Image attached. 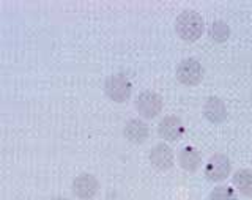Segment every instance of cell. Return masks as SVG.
<instances>
[{
    "label": "cell",
    "mask_w": 252,
    "mask_h": 200,
    "mask_svg": "<svg viewBox=\"0 0 252 200\" xmlns=\"http://www.w3.org/2000/svg\"><path fill=\"white\" fill-rule=\"evenodd\" d=\"M203 29H205L203 18L199 13L191 11V10L183 11L175 21V30L178 36L188 43L197 41V39L202 36Z\"/></svg>",
    "instance_id": "obj_1"
},
{
    "label": "cell",
    "mask_w": 252,
    "mask_h": 200,
    "mask_svg": "<svg viewBox=\"0 0 252 200\" xmlns=\"http://www.w3.org/2000/svg\"><path fill=\"white\" fill-rule=\"evenodd\" d=\"M132 85L129 79L123 74H112L104 82V93L114 102H125L131 98Z\"/></svg>",
    "instance_id": "obj_2"
},
{
    "label": "cell",
    "mask_w": 252,
    "mask_h": 200,
    "mask_svg": "<svg viewBox=\"0 0 252 200\" xmlns=\"http://www.w3.org/2000/svg\"><path fill=\"white\" fill-rule=\"evenodd\" d=\"M177 79L181 84L189 87L200 84L203 79V68L200 65V62L195 59L181 60L177 67Z\"/></svg>",
    "instance_id": "obj_3"
},
{
    "label": "cell",
    "mask_w": 252,
    "mask_h": 200,
    "mask_svg": "<svg viewBox=\"0 0 252 200\" xmlns=\"http://www.w3.org/2000/svg\"><path fill=\"white\" fill-rule=\"evenodd\" d=\"M136 109L144 118H155L162 110V98L156 92H142L136 98Z\"/></svg>",
    "instance_id": "obj_4"
},
{
    "label": "cell",
    "mask_w": 252,
    "mask_h": 200,
    "mask_svg": "<svg viewBox=\"0 0 252 200\" xmlns=\"http://www.w3.org/2000/svg\"><path fill=\"white\" fill-rule=\"evenodd\" d=\"M232 170L230 159L225 155H213L210 158V161L205 166V177L210 181H222L228 177V173Z\"/></svg>",
    "instance_id": "obj_5"
},
{
    "label": "cell",
    "mask_w": 252,
    "mask_h": 200,
    "mask_svg": "<svg viewBox=\"0 0 252 200\" xmlns=\"http://www.w3.org/2000/svg\"><path fill=\"white\" fill-rule=\"evenodd\" d=\"M158 134L159 137L169 142H177L183 137L185 134V125L181 122V118L175 115H169L164 117L161 120L159 126H158Z\"/></svg>",
    "instance_id": "obj_6"
},
{
    "label": "cell",
    "mask_w": 252,
    "mask_h": 200,
    "mask_svg": "<svg viewBox=\"0 0 252 200\" xmlns=\"http://www.w3.org/2000/svg\"><path fill=\"white\" fill-rule=\"evenodd\" d=\"M99 188L98 180L90 173H82L79 177L74 178L73 181V193L76 197L82 199V200H90L96 196Z\"/></svg>",
    "instance_id": "obj_7"
},
{
    "label": "cell",
    "mask_w": 252,
    "mask_h": 200,
    "mask_svg": "<svg viewBox=\"0 0 252 200\" xmlns=\"http://www.w3.org/2000/svg\"><path fill=\"white\" fill-rule=\"evenodd\" d=\"M150 163L158 170H169L175 163V155L169 145L165 143H158L150 151Z\"/></svg>",
    "instance_id": "obj_8"
},
{
    "label": "cell",
    "mask_w": 252,
    "mask_h": 200,
    "mask_svg": "<svg viewBox=\"0 0 252 200\" xmlns=\"http://www.w3.org/2000/svg\"><path fill=\"white\" fill-rule=\"evenodd\" d=\"M203 115L208 122L215 123V125L225 122L227 107H225L224 101L220 98H216V97H210L203 104Z\"/></svg>",
    "instance_id": "obj_9"
},
{
    "label": "cell",
    "mask_w": 252,
    "mask_h": 200,
    "mask_svg": "<svg viewBox=\"0 0 252 200\" xmlns=\"http://www.w3.org/2000/svg\"><path fill=\"white\" fill-rule=\"evenodd\" d=\"M125 137L132 143H144L148 137V126L139 118H132L123 128Z\"/></svg>",
    "instance_id": "obj_10"
},
{
    "label": "cell",
    "mask_w": 252,
    "mask_h": 200,
    "mask_svg": "<svg viewBox=\"0 0 252 200\" xmlns=\"http://www.w3.org/2000/svg\"><path fill=\"white\" fill-rule=\"evenodd\" d=\"M178 163L186 172H195L202 164V156L194 147H185L178 155Z\"/></svg>",
    "instance_id": "obj_11"
},
{
    "label": "cell",
    "mask_w": 252,
    "mask_h": 200,
    "mask_svg": "<svg viewBox=\"0 0 252 200\" xmlns=\"http://www.w3.org/2000/svg\"><path fill=\"white\" fill-rule=\"evenodd\" d=\"M233 186L243 196H252V170L241 169L233 175Z\"/></svg>",
    "instance_id": "obj_12"
},
{
    "label": "cell",
    "mask_w": 252,
    "mask_h": 200,
    "mask_svg": "<svg viewBox=\"0 0 252 200\" xmlns=\"http://www.w3.org/2000/svg\"><path fill=\"white\" fill-rule=\"evenodd\" d=\"M210 38L216 43H224L230 36V27L227 26V22L224 21H215L210 26Z\"/></svg>",
    "instance_id": "obj_13"
},
{
    "label": "cell",
    "mask_w": 252,
    "mask_h": 200,
    "mask_svg": "<svg viewBox=\"0 0 252 200\" xmlns=\"http://www.w3.org/2000/svg\"><path fill=\"white\" fill-rule=\"evenodd\" d=\"M208 200H238L236 193L228 186H218L210 193Z\"/></svg>",
    "instance_id": "obj_14"
},
{
    "label": "cell",
    "mask_w": 252,
    "mask_h": 200,
    "mask_svg": "<svg viewBox=\"0 0 252 200\" xmlns=\"http://www.w3.org/2000/svg\"><path fill=\"white\" fill-rule=\"evenodd\" d=\"M54 200H68V199H62V197H59V199H54Z\"/></svg>",
    "instance_id": "obj_15"
}]
</instances>
